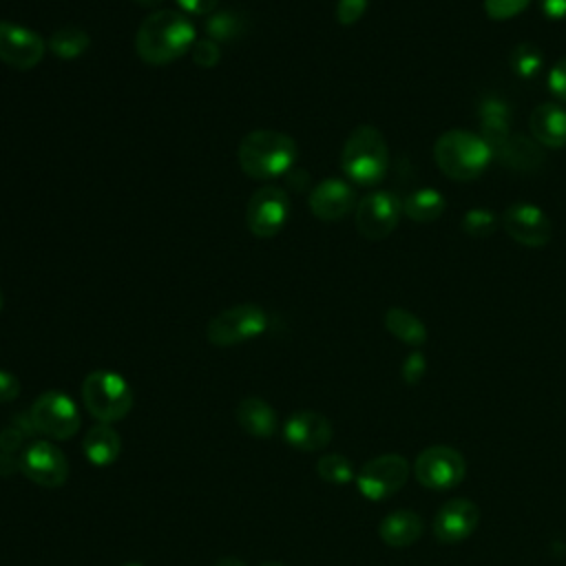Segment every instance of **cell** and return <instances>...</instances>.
<instances>
[{
  "label": "cell",
  "mask_w": 566,
  "mask_h": 566,
  "mask_svg": "<svg viewBox=\"0 0 566 566\" xmlns=\"http://www.w3.org/2000/svg\"><path fill=\"white\" fill-rule=\"evenodd\" d=\"M197 42L192 20L177 9L150 11L135 33V51L144 64L166 66L190 53Z\"/></svg>",
  "instance_id": "cell-1"
},
{
  "label": "cell",
  "mask_w": 566,
  "mask_h": 566,
  "mask_svg": "<svg viewBox=\"0 0 566 566\" xmlns=\"http://www.w3.org/2000/svg\"><path fill=\"white\" fill-rule=\"evenodd\" d=\"M298 157L296 142L274 128H256L241 137L237 146L239 168L259 181L283 177L292 170Z\"/></svg>",
  "instance_id": "cell-2"
},
{
  "label": "cell",
  "mask_w": 566,
  "mask_h": 566,
  "mask_svg": "<svg viewBox=\"0 0 566 566\" xmlns=\"http://www.w3.org/2000/svg\"><path fill=\"white\" fill-rule=\"evenodd\" d=\"M340 168L352 186H378L389 168V148L385 135L371 126H356L340 150Z\"/></svg>",
  "instance_id": "cell-3"
},
{
  "label": "cell",
  "mask_w": 566,
  "mask_h": 566,
  "mask_svg": "<svg viewBox=\"0 0 566 566\" xmlns=\"http://www.w3.org/2000/svg\"><path fill=\"white\" fill-rule=\"evenodd\" d=\"M433 159L440 172L449 179L473 181L486 170L493 153L478 133L453 128L436 139Z\"/></svg>",
  "instance_id": "cell-4"
},
{
  "label": "cell",
  "mask_w": 566,
  "mask_h": 566,
  "mask_svg": "<svg viewBox=\"0 0 566 566\" xmlns=\"http://www.w3.org/2000/svg\"><path fill=\"white\" fill-rule=\"evenodd\" d=\"M82 402L95 420L111 424L133 409V389L122 374L95 369L82 380Z\"/></svg>",
  "instance_id": "cell-5"
},
{
  "label": "cell",
  "mask_w": 566,
  "mask_h": 566,
  "mask_svg": "<svg viewBox=\"0 0 566 566\" xmlns=\"http://www.w3.org/2000/svg\"><path fill=\"white\" fill-rule=\"evenodd\" d=\"M270 327L268 312L256 303H239L214 314L206 325L208 343L232 347L261 336Z\"/></svg>",
  "instance_id": "cell-6"
},
{
  "label": "cell",
  "mask_w": 566,
  "mask_h": 566,
  "mask_svg": "<svg viewBox=\"0 0 566 566\" xmlns=\"http://www.w3.org/2000/svg\"><path fill=\"white\" fill-rule=\"evenodd\" d=\"M29 418L35 431L53 440L73 438L82 422L75 400L69 394L57 389H49L40 394L29 409Z\"/></svg>",
  "instance_id": "cell-7"
},
{
  "label": "cell",
  "mask_w": 566,
  "mask_h": 566,
  "mask_svg": "<svg viewBox=\"0 0 566 566\" xmlns=\"http://www.w3.org/2000/svg\"><path fill=\"white\" fill-rule=\"evenodd\" d=\"M292 212L287 192L281 186H261L256 188L245 206V226L259 239L276 237Z\"/></svg>",
  "instance_id": "cell-8"
},
{
  "label": "cell",
  "mask_w": 566,
  "mask_h": 566,
  "mask_svg": "<svg viewBox=\"0 0 566 566\" xmlns=\"http://www.w3.org/2000/svg\"><path fill=\"white\" fill-rule=\"evenodd\" d=\"M402 217V199L391 190H371L354 208L356 230L369 239H387Z\"/></svg>",
  "instance_id": "cell-9"
},
{
  "label": "cell",
  "mask_w": 566,
  "mask_h": 566,
  "mask_svg": "<svg viewBox=\"0 0 566 566\" xmlns=\"http://www.w3.org/2000/svg\"><path fill=\"white\" fill-rule=\"evenodd\" d=\"M409 478V464L398 453H385L378 458H371L363 464V469L356 473V486L367 500H385L402 489V484Z\"/></svg>",
  "instance_id": "cell-10"
},
{
  "label": "cell",
  "mask_w": 566,
  "mask_h": 566,
  "mask_svg": "<svg viewBox=\"0 0 566 566\" xmlns=\"http://www.w3.org/2000/svg\"><path fill=\"white\" fill-rule=\"evenodd\" d=\"M464 458L460 451L444 447V444H436L424 449L413 464V473L418 478V482L427 489H436V491H447L453 489L462 482L464 478Z\"/></svg>",
  "instance_id": "cell-11"
},
{
  "label": "cell",
  "mask_w": 566,
  "mask_h": 566,
  "mask_svg": "<svg viewBox=\"0 0 566 566\" xmlns=\"http://www.w3.org/2000/svg\"><path fill=\"white\" fill-rule=\"evenodd\" d=\"M20 473L40 486L57 489L69 478V462L55 442L33 440L20 453Z\"/></svg>",
  "instance_id": "cell-12"
},
{
  "label": "cell",
  "mask_w": 566,
  "mask_h": 566,
  "mask_svg": "<svg viewBox=\"0 0 566 566\" xmlns=\"http://www.w3.org/2000/svg\"><path fill=\"white\" fill-rule=\"evenodd\" d=\"M46 53V42L31 29L0 20V62L15 71L35 69Z\"/></svg>",
  "instance_id": "cell-13"
},
{
  "label": "cell",
  "mask_w": 566,
  "mask_h": 566,
  "mask_svg": "<svg viewBox=\"0 0 566 566\" xmlns=\"http://www.w3.org/2000/svg\"><path fill=\"white\" fill-rule=\"evenodd\" d=\"M502 226L515 243L526 248H542L551 241L553 234L548 214L528 201L511 203L502 214Z\"/></svg>",
  "instance_id": "cell-14"
},
{
  "label": "cell",
  "mask_w": 566,
  "mask_h": 566,
  "mask_svg": "<svg viewBox=\"0 0 566 566\" xmlns=\"http://www.w3.org/2000/svg\"><path fill=\"white\" fill-rule=\"evenodd\" d=\"M356 190L347 179L329 177L318 181L307 197L310 212L325 223L340 221L356 208Z\"/></svg>",
  "instance_id": "cell-15"
},
{
  "label": "cell",
  "mask_w": 566,
  "mask_h": 566,
  "mask_svg": "<svg viewBox=\"0 0 566 566\" xmlns=\"http://www.w3.org/2000/svg\"><path fill=\"white\" fill-rule=\"evenodd\" d=\"M480 522L478 506L467 497L447 500L433 520V535L444 544H455L467 539Z\"/></svg>",
  "instance_id": "cell-16"
},
{
  "label": "cell",
  "mask_w": 566,
  "mask_h": 566,
  "mask_svg": "<svg viewBox=\"0 0 566 566\" xmlns=\"http://www.w3.org/2000/svg\"><path fill=\"white\" fill-rule=\"evenodd\" d=\"M283 438L298 451H318L332 440V422L318 411L303 409L285 420Z\"/></svg>",
  "instance_id": "cell-17"
},
{
  "label": "cell",
  "mask_w": 566,
  "mask_h": 566,
  "mask_svg": "<svg viewBox=\"0 0 566 566\" xmlns=\"http://www.w3.org/2000/svg\"><path fill=\"white\" fill-rule=\"evenodd\" d=\"M531 137L546 148L566 146V108L553 102H544L533 108L528 117Z\"/></svg>",
  "instance_id": "cell-18"
},
{
  "label": "cell",
  "mask_w": 566,
  "mask_h": 566,
  "mask_svg": "<svg viewBox=\"0 0 566 566\" xmlns=\"http://www.w3.org/2000/svg\"><path fill=\"white\" fill-rule=\"evenodd\" d=\"M478 119H480V137L484 144L491 148L495 155L502 144L511 137V111L509 104L495 95H489L480 102L478 108Z\"/></svg>",
  "instance_id": "cell-19"
},
{
  "label": "cell",
  "mask_w": 566,
  "mask_h": 566,
  "mask_svg": "<svg viewBox=\"0 0 566 566\" xmlns=\"http://www.w3.org/2000/svg\"><path fill=\"white\" fill-rule=\"evenodd\" d=\"M495 157L506 168L517 170V172H531L544 164L542 146L524 133H511V137L502 144V148L495 153Z\"/></svg>",
  "instance_id": "cell-20"
},
{
  "label": "cell",
  "mask_w": 566,
  "mask_h": 566,
  "mask_svg": "<svg viewBox=\"0 0 566 566\" xmlns=\"http://www.w3.org/2000/svg\"><path fill=\"white\" fill-rule=\"evenodd\" d=\"M234 416H237L239 427L248 436H254V438H270L279 424V418H276V411L272 409V405L256 396L243 398L237 405Z\"/></svg>",
  "instance_id": "cell-21"
},
{
  "label": "cell",
  "mask_w": 566,
  "mask_h": 566,
  "mask_svg": "<svg viewBox=\"0 0 566 566\" xmlns=\"http://www.w3.org/2000/svg\"><path fill=\"white\" fill-rule=\"evenodd\" d=\"M82 451L95 467H108L119 458L122 438L108 422L93 424L82 438Z\"/></svg>",
  "instance_id": "cell-22"
},
{
  "label": "cell",
  "mask_w": 566,
  "mask_h": 566,
  "mask_svg": "<svg viewBox=\"0 0 566 566\" xmlns=\"http://www.w3.org/2000/svg\"><path fill=\"white\" fill-rule=\"evenodd\" d=\"M378 533L385 544H389L394 548H405L420 537L422 520L416 511L400 509V511H394L387 517H382Z\"/></svg>",
  "instance_id": "cell-23"
},
{
  "label": "cell",
  "mask_w": 566,
  "mask_h": 566,
  "mask_svg": "<svg viewBox=\"0 0 566 566\" xmlns=\"http://www.w3.org/2000/svg\"><path fill=\"white\" fill-rule=\"evenodd\" d=\"M444 208L447 199L436 188H418L402 199V214H407L416 223L436 221L444 212Z\"/></svg>",
  "instance_id": "cell-24"
},
{
  "label": "cell",
  "mask_w": 566,
  "mask_h": 566,
  "mask_svg": "<svg viewBox=\"0 0 566 566\" xmlns=\"http://www.w3.org/2000/svg\"><path fill=\"white\" fill-rule=\"evenodd\" d=\"M385 327L400 343L411 345V347H420L427 340L424 323L405 307H389L385 312Z\"/></svg>",
  "instance_id": "cell-25"
},
{
  "label": "cell",
  "mask_w": 566,
  "mask_h": 566,
  "mask_svg": "<svg viewBox=\"0 0 566 566\" xmlns=\"http://www.w3.org/2000/svg\"><path fill=\"white\" fill-rule=\"evenodd\" d=\"M88 46H91V35L75 24L57 27L46 40V49L60 60H75L84 55Z\"/></svg>",
  "instance_id": "cell-26"
},
{
  "label": "cell",
  "mask_w": 566,
  "mask_h": 566,
  "mask_svg": "<svg viewBox=\"0 0 566 566\" xmlns=\"http://www.w3.org/2000/svg\"><path fill=\"white\" fill-rule=\"evenodd\" d=\"M544 66L542 49L533 42H520L511 53V69L520 80H535Z\"/></svg>",
  "instance_id": "cell-27"
},
{
  "label": "cell",
  "mask_w": 566,
  "mask_h": 566,
  "mask_svg": "<svg viewBox=\"0 0 566 566\" xmlns=\"http://www.w3.org/2000/svg\"><path fill=\"white\" fill-rule=\"evenodd\" d=\"M241 31H243V20L234 11H214V13H210L208 24H206L208 38H212L219 44L239 38Z\"/></svg>",
  "instance_id": "cell-28"
},
{
  "label": "cell",
  "mask_w": 566,
  "mask_h": 566,
  "mask_svg": "<svg viewBox=\"0 0 566 566\" xmlns=\"http://www.w3.org/2000/svg\"><path fill=\"white\" fill-rule=\"evenodd\" d=\"M316 473L321 480L332 482V484H347L356 478L352 462L340 453H327V455L318 458Z\"/></svg>",
  "instance_id": "cell-29"
},
{
  "label": "cell",
  "mask_w": 566,
  "mask_h": 566,
  "mask_svg": "<svg viewBox=\"0 0 566 566\" xmlns=\"http://www.w3.org/2000/svg\"><path fill=\"white\" fill-rule=\"evenodd\" d=\"M497 223H500L497 214L486 208H471L462 217V230L473 239L491 237L497 230Z\"/></svg>",
  "instance_id": "cell-30"
},
{
  "label": "cell",
  "mask_w": 566,
  "mask_h": 566,
  "mask_svg": "<svg viewBox=\"0 0 566 566\" xmlns=\"http://www.w3.org/2000/svg\"><path fill=\"white\" fill-rule=\"evenodd\" d=\"M190 57L197 66L212 69L221 62V44L212 38H197V42L190 49Z\"/></svg>",
  "instance_id": "cell-31"
},
{
  "label": "cell",
  "mask_w": 566,
  "mask_h": 566,
  "mask_svg": "<svg viewBox=\"0 0 566 566\" xmlns=\"http://www.w3.org/2000/svg\"><path fill=\"white\" fill-rule=\"evenodd\" d=\"M531 0H484V13L491 20H511L520 15Z\"/></svg>",
  "instance_id": "cell-32"
},
{
  "label": "cell",
  "mask_w": 566,
  "mask_h": 566,
  "mask_svg": "<svg viewBox=\"0 0 566 566\" xmlns=\"http://www.w3.org/2000/svg\"><path fill=\"white\" fill-rule=\"evenodd\" d=\"M369 0H338L336 2V20L340 27H352L356 24L365 11H367Z\"/></svg>",
  "instance_id": "cell-33"
},
{
  "label": "cell",
  "mask_w": 566,
  "mask_h": 566,
  "mask_svg": "<svg viewBox=\"0 0 566 566\" xmlns=\"http://www.w3.org/2000/svg\"><path fill=\"white\" fill-rule=\"evenodd\" d=\"M546 84H548V91H551L557 99L566 102V55L559 57V60L551 66Z\"/></svg>",
  "instance_id": "cell-34"
},
{
  "label": "cell",
  "mask_w": 566,
  "mask_h": 566,
  "mask_svg": "<svg viewBox=\"0 0 566 566\" xmlns=\"http://www.w3.org/2000/svg\"><path fill=\"white\" fill-rule=\"evenodd\" d=\"M424 369H427L424 356H422L420 352H413V354H409V356L405 358V363H402V380L409 382V385H416V382L422 378Z\"/></svg>",
  "instance_id": "cell-35"
},
{
  "label": "cell",
  "mask_w": 566,
  "mask_h": 566,
  "mask_svg": "<svg viewBox=\"0 0 566 566\" xmlns=\"http://www.w3.org/2000/svg\"><path fill=\"white\" fill-rule=\"evenodd\" d=\"M22 442H24V431L22 429L9 424L0 431V451H4V453L15 455V451L22 449Z\"/></svg>",
  "instance_id": "cell-36"
},
{
  "label": "cell",
  "mask_w": 566,
  "mask_h": 566,
  "mask_svg": "<svg viewBox=\"0 0 566 566\" xmlns=\"http://www.w3.org/2000/svg\"><path fill=\"white\" fill-rule=\"evenodd\" d=\"M20 396V380L9 369H0V402H13Z\"/></svg>",
  "instance_id": "cell-37"
},
{
  "label": "cell",
  "mask_w": 566,
  "mask_h": 566,
  "mask_svg": "<svg viewBox=\"0 0 566 566\" xmlns=\"http://www.w3.org/2000/svg\"><path fill=\"white\" fill-rule=\"evenodd\" d=\"M179 9H184V13L190 15H210L217 11L219 0H177Z\"/></svg>",
  "instance_id": "cell-38"
},
{
  "label": "cell",
  "mask_w": 566,
  "mask_h": 566,
  "mask_svg": "<svg viewBox=\"0 0 566 566\" xmlns=\"http://www.w3.org/2000/svg\"><path fill=\"white\" fill-rule=\"evenodd\" d=\"M539 7L546 18H553V20L566 18V0H539Z\"/></svg>",
  "instance_id": "cell-39"
},
{
  "label": "cell",
  "mask_w": 566,
  "mask_h": 566,
  "mask_svg": "<svg viewBox=\"0 0 566 566\" xmlns=\"http://www.w3.org/2000/svg\"><path fill=\"white\" fill-rule=\"evenodd\" d=\"M13 473H20V458L0 451V478H9Z\"/></svg>",
  "instance_id": "cell-40"
},
{
  "label": "cell",
  "mask_w": 566,
  "mask_h": 566,
  "mask_svg": "<svg viewBox=\"0 0 566 566\" xmlns=\"http://www.w3.org/2000/svg\"><path fill=\"white\" fill-rule=\"evenodd\" d=\"M214 566H248L243 559H239V557H221Z\"/></svg>",
  "instance_id": "cell-41"
},
{
  "label": "cell",
  "mask_w": 566,
  "mask_h": 566,
  "mask_svg": "<svg viewBox=\"0 0 566 566\" xmlns=\"http://www.w3.org/2000/svg\"><path fill=\"white\" fill-rule=\"evenodd\" d=\"M137 2H139V4H144V7H150V9H155V7H157L161 0H137Z\"/></svg>",
  "instance_id": "cell-42"
},
{
  "label": "cell",
  "mask_w": 566,
  "mask_h": 566,
  "mask_svg": "<svg viewBox=\"0 0 566 566\" xmlns=\"http://www.w3.org/2000/svg\"><path fill=\"white\" fill-rule=\"evenodd\" d=\"M259 566H285V564H281V562H263Z\"/></svg>",
  "instance_id": "cell-43"
},
{
  "label": "cell",
  "mask_w": 566,
  "mask_h": 566,
  "mask_svg": "<svg viewBox=\"0 0 566 566\" xmlns=\"http://www.w3.org/2000/svg\"><path fill=\"white\" fill-rule=\"evenodd\" d=\"M122 566H144L142 562H126V564H122Z\"/></svg>",
  "instance_id": "cell-44"
},
{
  "label": "cell",
  "mask_w": 566,
  "mask_h": 566,
  "mask_svg": "<svg viewBox=\"0 0 566 566\" xmlns=\"http://www.w3.org/2000/svg\"><path fill=\"white\" fill-rule=\"evenodd\" d=\"M2 305H4V294H2V287H0V312H2Z\"/></svg>",
  "instance_id": "cell-45"
}]
</instances>
